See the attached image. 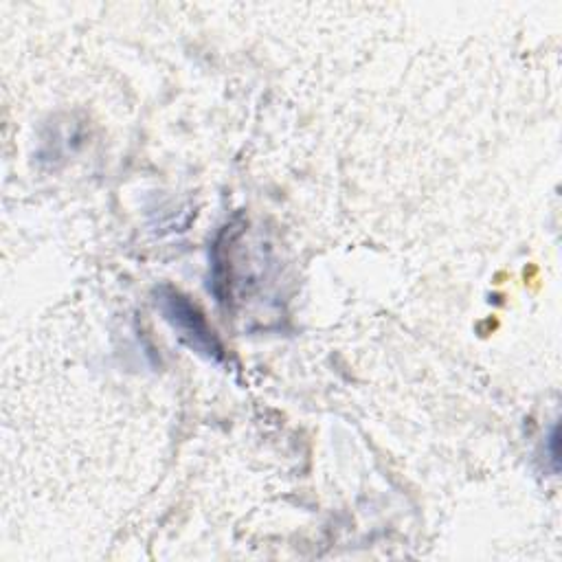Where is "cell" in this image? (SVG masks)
Here are the masks:
<instances>
[{
	"instance_id": "7a4b0ae2",
	"label": "cell",
	"mask_w": 562,
	"mask_h": 562,
	"mask_svg": "<svg viewBox=\"0 0 562 562\" xmlns=\"http://www.w3.org/2000/svg\"><path fill=\"white\" fill-rule=\"evenodd\" d=\"M545 453L549 457V462H552L554 472H558V424L552 426V433L545 440Z\"/></svg>"
},
{
	"instance_id": "6da1fadb",
	"label": "cell",
	"mask_w": 562,
	"mask_h": 562,
	"mask_svg": "<svg viewBox=\"0 0 562 562\" xmlns=\"http://www.w3.org/2000/svg\"><path fill=\"white\" fill-rule=\"evenodd\" d=\"M154 301L156 308L163 312L165 321L172 325L178 339H181L189 350L209 358V361H222L224 347L218 341L216 332L209 328L202 312L183 295V292H178L170 286H161L154 292Z\"/></svg>"
}]
</instances>
